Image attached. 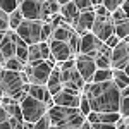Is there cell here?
<instances>
[{
	"mask_svg": "<svg viewBox=\"0 0 129 129\" xmlns=\"http://www.w3.org/2000/svg\"><path fill=\"white\" fill-rule=\"evenodd\" d=\"M120 117H122L120 112H100V122L112 124V126H115Z\"/></svg>",
	"mask_w": 129,
	"mask_h": 129,
	"instance_id": "23",
	"label": "cell"
},
{
	"mask_svg": "<svg viewBox=\"0 0 129 129\" xmlns=\"http://www.w3.org/2000/svg\"><path fill=\"white\" fill-rule=\"evenodd\" d=\"M105 41H102L93 33V31H88L84 35H81V48H79V53H84V55H89V57H98L100 55V50L103 47Z\"/></svg>",
	"mask_w": 129,
	"mask_h": 129,
	"instance_id": "8",
	"label": "cell"
},
{
	"mask_svg": "<svg viewBox=\"0 0 129 129\" xmlns=\"http://www.w3.org/2000/svg\"><path fill=\"white\" fill-rule=\"evenodd\" d=\"M21 0H0V9L4 12H14L16 9H19Z\"/></svg>",
	"mask_w": 129,
	"mask_h": 129,
	"instance_id": "26",
	"label": "cell"
},
{
	"mask_svg": "<svg viewBox=\"0 0 129 129\" xmlns=\"http://www.w3.org/2000/svg\"><path fill=\"white\" fill-rule=\"evenodd\" d=\"M60 5L57 0H43V16L45 21H52L53 17H57L60 12Z\"/></svg>",
	"mask_w": 129,
	"mask_h": 129,
	"instance_id": "18",
	"label": "cell"
},
{
	"mask_svg": "<svg viewBox=\"0 0 129 129\" xmlns=\"http://www.w3.org/2000/svg\"><path fill=\"white\" fill-rule=\"evenodd\" d=\"M52 55L57 62H66L74 57V52L71 48L69 41H60V40H48Z\"/></svg>",
	"mask_w": 129,
	"mask_h": 129,
	"instance_id": "13",
	"label": "cell"
},
{
	"mask_svg": "<svg viewBox=\"0 0 129 129\" xmlns=\"http://www.w3.org/2000/svg\"><path fill=\"white\" fill-rule=\"evenodd\" d=\"M0 52H2V64L7 59H12L16 57V52H17V45L16 41L10 38L7 33L2 35V43H0Z\"/></svg>",
	"mask_w": 129,
	"mask_h": 129,
	"instance_id": "15",
	"label": "cell"
},
{
	"mask_svg": "<svg viewBox=\"0 0 129 129\" xmlns=\"http://www.w3.org/2000/svg\"><path fill=\"white\" fill-rule=\"evenodd\" d=\"M0 86H2V96H12L16 100H22L29 93L31 81L28 72L24 71H10L7 67L0 69Z\"/></svg>",
	"mask_w": 129,
	"mask_h": 129,
	"instance_id": "2",
	"label": "cell"
},
{
	"mask_svg": "<svg viewBox=\"0 0 129 129\" xmlns=\"http://www.w3.org/2000/svg\"><path fill=\"white\" fill-rule=\"evenodd\" d=\"M29 95H33V96H36V98L43 100V102L52 100V93H50V89H48L47 84H33V83H31Z\"/></svg>",
	"mask_w": 129,
	"mask_h": 129,
	"instance_id": "19",
	"label": "cell"
},
{
	"mask_svg": "<svg viewBox=\"0 0 129 129\" xmlns=\"http://www.w3.org/2000/svg\"><path fill=\"white\" fill-rule=\"evenodd\" d=\"M95 17H96L95 9H93V10H84V12H81V14H79V17L76 19V22H74V24H72V28L76 29V33L84 35V33L91 31L93 22H95Z\"/></svg>",
	"mask_w": 129,
	"mask_h": 129,
	"instance_id": "14",
	"label": "cell"
},
{
	"mask_svg": "<svg viewBox=\"0 0 129 129\" xmlns=\"http://www.w3.org/2000/svg\"><path fill=\"white\" fill-rule=\"evenodd\" d=\"M47 86H48L50 93H52V96L53 95H57L60 89L64 88V83H62V76H60V69H55L52 71V74H50L48 78V83H47Z\"/></svg>",
	"mask_w": 129,
	"mask_h": 129,
	"instance_id": "17",
	"label": "cell"
},
{
	"mask_svg": "<svg viewBox=\"0 0 129 129\" xmlns=\"http://www.w3.org/2000/svg\"><path fill=\"white\" fill-rule=\"evenodd\" d=\"M26 66H28V64H24V62L21 59H17V57L7 59L2 64V67H7V69H10V71H26Z\"/></svg>",
	"mask_w": 129,
	"mask_h": 129,
	"instance_id": "22",
	"label": "cell"
},
{
	"mask_svg": "<svg viewBox=\"0 0 129 129\" xmlns=\"http://www.w3.org/2000/svg\"><path fill=\"white\" fill-rule=\"evenodd\" d=\"M119 112H120V115H122V117H127V115H129V95H126V96H120Z\"/></svg>",
	"mask_w": 129,
	"mask_h": 129,
	"instance_id": "33",
	"label": "cell"
},
{
	"mask_svg": "<svg viewBox=\"0 0 129 129\" xmlns=\"http://www.w3.org/2000/svg\"><path fill=\"white\" fill-rule=\"evenodd\" d=\"M83 95L88 96L91 110L96 112H119L120 107V89L115 81H102V83H86Z\"/></svg>",
	"mask_w": 129,
	"mask_h": 129,
	"instance_id": "1",
	"label": "cell"
},
{
	"mask_svg": "<svg viewBox=\"0 0 129 129\" xmlns=\"http://www.w3.org/2000/svg\"><path fill=\"white\" fill-rule=\"evenodd\" d=\"M102 4L107 7L109 12H114L117 7H120V5L124 4V0H102Z\"/></svg>",
	"mask_w": 129,
	"mask_h": 129,
	"instance_id": "34",
	"label": "cell"
},
{
	"mask_svg": "<svg viewBox=\"0 0 129 129\" xmlns=\"http://www.w3.org/2000/svg\"><path fill=\"white\" fill-rule=\"evenodd\" d=\"M52 33H53L52 21H43V26H41V41H48L52 38Z\"/></svg>",
	"mask_w": 129,
	"mask_h": 129,
	"instance_id": "27",
	"label": "cell"
},
{
	"mask_svg": "<svg viewBox=\"0 0 129 129\" xmlns=\"http://www.w3.org/2000/svg\"><path fill=\"white\" fill-rule=\"evenodd\" d=\"M95 12H96V14H109V10H107V7H105L103 4L95 5Z\"/></svg>",
	"mask_w": 129,
	"mask_h": 129,
	"instance_id": "39",
	"label": "cell"
},
{
	"mask_svg": "<svg viewBox=\"0 0 129 129\" xmlns=\"http://www.w3.org/2000/svg\"><path fill=\"white\" fill-rule=\"evenodd\" d=\"M114 28H115V24H114V19H112V12H109V14H96L91 31L102 41H107V38L110 35H114Z\"/></svg>",
	"mask_w": 129,
	"mask_h": 129,
	"instance_id": "7",
	"label": "cell"
},
{
	"mask_svg": "<svg viewBox=\"0 0 129 129\" xmlns=\"http://www.w3.org/2000/svg\"><path fill=\"white\" fill-rule=\"evenodd\" d=\"M60 76H62V83H64V86L78 89L79 93L83 91L84 84H86V81L83 79V76L79 74V71H78L76 66L71 67V69H60Z\"/></svg>",
	"mask_w": 129,
	"mask_h": 129,
	"instance_id": "12",
	"label": "cell"
},
{
	"mask_svg": "<svg viewBox=\"0 0 129 129\" xmlns=\"http://www.w3.org/2000/svg\"><path fill=\"white\" fill-rule=\"evenodd\" d=\"M114 79V69H96L93 74L91 83H102V81Z\"/></svg>",
	"mask_w": 129,
	"mask_h": 129,
	"instance_id": "21",
	"label": "cell"
},
{
	"mask_svg": "<svg viewBox=\"0 0 129 129\" xmlns=\"http://www.w3.org/2000/svg\"><path fill=\"white\" fill-rule=\"evenodd\" d=\"M76 67H78L79 74L83 76V79L86 83H91L95 71L98 69L96 64H95V59L89 57V55H84V53H78L76 55Z\"/></svg>",
	"mask_w": 129,
	"mask_h": 129,
	"instance_id": "10",
	"label": "cell"
},
{
	"mask_svg": "<svg viewBox=\"0 0 129 129\" xmlns=\"http://www.w3.org/2000/svg\"><path fill=\"white\" fill-rule=\"evenodd\" d=\"M10 117H12V115L7 112L5 107H0V122H5V120H9Z\"/></svg>",
	"mask_w": 129,
	"mask_h": 129,
	"instance_id": "38",
	"label": "cell"
},
{
	"mask_svg": "<svg viewBox=\"0 0 129 129\" xmlns=\"http://www.w3.org/2000/svg\"><path fill=\"white\" fill-rule=\"evenodd\" d=\"M112 69H124L129 62V43L126 40H120L114 48H112Z\"/></svg>",
	"mask_w": 129,
	"mask_h": 129,
	"instance_id": "9",
	"label": "cell"
},
{
	"mask_svg": "<svg viewBox=\"0 0 129 129\" xmlns=\"http://www.w3.org/2000/svg\"><path fill=\"white\" fill-rule=\"evenodd\" d=\"M57 2H59V4H60V5H66V4H69V2H71V0H57Z\"/></svg>",
	"mask_w": 129,
	"mask_h": 129,
	"instance_id": "41",
	"label": "cell"
},
{
	"mask_svg": "<svg viewBox=\"0 0 129 129\" xmlns=\"http://www.w3.org/2000/svg\"><path fill=\"white\" fill-rule=\"evenodd\" d=\"M45 127H52V119H50L48 112H47L41 119H38L35 122V129H45Z\"/></svg>",
	"mask_w": 129,
	"mask_h": 129,
	"instance_id": "31",
	"label": "cell"
},
{
	"mask_svg": "<svg viewBox=\"0 0 129 129\" xmlns=\"http://www.w3.org/2000/svg\"><path fill=\"white\" fill-rule=\"evenodd\" d=\"M79 14H81V12H79V9L76 7L74 0H71L69 4H66V5H62V7H60V16L67 21V22H71V24H74V22H76V19L79 17Z\"/></svg>",
	"mask_w": 129,
	"mask_h": 129,
	"instance_id": "16",
	"label": "cell"
},
{
	"mask_svg": "<svg viewBox=\"0 0 129 129\" xmlns=\"http://www.w3.org/2000/svg\"><path fill=\"white\" fill-rule=\"evenodd\" d=\"M41 26H43V21L24 19L16 31L19 33V36L28 45H33V43H40L41 41Z\"/></svg>",
	"mask_w": 129,
	"mask_h": 129,
	"instance_id": "5",
	"label": "cell"
},
{
	"mask_svg": "<svg viewBox=\"0 0 129 129\" xmlns=\"http://www.w3.org/2000/svg\"><path fill=\"white\" fill-rule=\"evenodd\" d=\"M76 7L79 9V12H84V10H93L95 9V4L91 0H74Z\"/></svg>",
	"mask_w": 129,
	"mask_h": 129,
	"instance_id": "32",
	"label": "cell"
},
{
	"mask_svg": "<svg viewBox=\"0 0 129 129\" xmlns=\"http://www.w3.org/2000/svg\"><path fill=\"white\" fill-rule=\"evenodd\" d=\"M119 41H120V38L117 36V35H115V33H114V35H110L109 38H107V41H105V43L109 45L110 48H114V47H115V45H117Z\"/></svg>",
	"mask_w": 129,
	"mask_h": 129,
	"instance_id": "37",
	"label": "cell"
},
{
	"mask_svg": "<svg viewBox=\"0 0 129 129\" xmlns=\"http://www.w3.org/2000/svg\"><path fill=\"white\" fill-rule=\"evenodd\" d=\"M19 103H21V109H22L24 120L33 122V124H35L38 119H41V117L48 112V105H47V102L36 98V96H33V95H29V93L21 100Z\"/></svg>",
	"mask_w": 129,
	"mask_h": 129,
	"instance_id": "4",
	"label": "cell"
},
{
	"mask_svg": "<svg viewBox=\"0 0 129 129\" xmlns=\"http://www.w3.org/2000/svg\"><path fill=\"white\" fill-rule=\"evenodd\" d=\"M124 119H126V124H127V129H129V115H127V117H124Z\"/></svg>",
	"mask_w": 129,
	"mask_h": 129,
	"instance_id": "43",
	"label": "cell"
},
{
	"mask_svg": "<svg viewBox=\"0 0 129 129\" xmlns=\"http://www.w3.org/2000/svg\"><path fill=\"white\" fill-rule=\"evenodd\" d=\"M79 109H81V112H83L84 115H88L89 112H91V105H89V100H88V96L81 95V103H79Z\"/></svg>",
	"mask_w": 129,
	"mask_h": 129,
	"instance_id": "35",
	"label": "cell"
},
{
	"mask_svg": "<svg viewBox=\"0 0 129 129\" xmlns=\"http://www.w3.org/2000/svg\"><path fill=\"white\" fill-rule=\"evenodd\" d=\"M9 29H10V14L0 10V31H2V35L7 33Z\"/></svg>",
	"mask_w": 129,
	"mask_h": 129,
	"instance_id": "28",
	"label": "cell"
},
{
	"mask_svg": "<svg viewBox=\"0 0 129 129\" xmlns=\"http://www.w3.org/2000/svg\"><path fill=\"white\" fill-rule=\"evenodd\" d=\"M95 64H96L98 69H112V60H110V57H107V55H98V57H95Z\"/></svg>",
	"mask_w": 129,
	"mask_h": 129,
	"instance_id": "30",
	"label": "cell"
},
{
	"mask_svg": "<svg viewBox=\"0 0 129 129\" xmlns=\"http://www.w3.org/2000/svg\"><path fill=\"white\" fill-rule=\"evenodd\" d=\"M24 19H26V17H24V14H22L21 7H19V9H16L14 12H10V29H17L19 24Z\"/></svg>",
	"mask_w": 129,
	"mask_h": 129,
	"instance_id": "24",
	"label": "cell"
},
{
	"mask_svg": "<svg viewBox=\"0 0 129 129\" xmlns=\"http://www.w3.org/2000/svg\"><path fill=\"white\" fill-rule=\"evenodd\" d=\"M127 16H126V12L122 10V7H117V9L112 12V19H114V22H119V21L126 19Z\"/></svg>",
	"mask_w": 129,
	"mask_h": 129,
	"instance_id": "36",
	"label": "cell"
},
{
	"mask_svg": "<svg viewBox=\"0 0 129 129\" xmlns=\"http://www.w3.org/2000/svg\"><path fill=\"white\" fill-rule=\"evenodd\" d=\"M48 115L52 119V127L59 129H81L86 115L81 112L79 107H66V105H53L48 109Z\"/></svg>",
	"mask_w": 129,
	"mask_h": 129,
	"instance_id": "3",
	"label": "cell"
},
{
	"mask_svg": "<svg viewBox=\"0 0 129 129\" xmlns=\"http://www.w3.org/2000/svg\"><path fill=\"white\" fill-rule=\"evenodd\" d=\"M69 45L71 48H72V52H74V55H78L79 53V48H81V35L79 33H72V36L69 38Z\"/></svg>",
	"mask_w": 129,
	"mask_h": 129,
	"instance_id": "29",
	"label": "cell"
},
{
	"mask_svg": "<svg viewBox=\"0 0 129 129\" xmlns=\"http://www.w3.org/2000/svg\"><path fill=\"white\" fill-rule=\"evenodd\" d=\"M114 81L117 84L119 89H124L126 86H129V76L126 74L124 69H115L114 71Z\"/></svg>",
	"mask_w": 129,
	"mask_h": 129,
	"instance_id": "20",
	"label": "cell"
},
{
	"mask_svg": "<svg viewBox=\"0 0 129 129\" xmlns=\"http://www.w3.org/2000/svg\"><path fill=\"white\" fill-rule=\"evenodd\" d=\"M120 7H122V10L126 12V16L129 17V0H124V4H122Z\"/></svg>",
	"mask_w": 129,
	"mask_h": 129,
	"instance_id": "40",
	"label": "cell"
},
{
	"mask_svg": "<svg viewBox=\"0 0 129 129\" xmlns=\"http://www.w3.org/2000/svg\"><path fill=\"white\" fill-rule=\"evenodd\" d=\"M124 71H126V74H127V76H129V62H127V66L124 67Z\"/></svg>",
	"mask_w": 129,
	"mask_h": 129,
	"instance_id": "42",
	"label": "cell"
},
{
	"mask_svg": "<svg viewBox=\"0 0 129 129\" xmlns=\"http://www.w3.org/2000/svg\"><path fill=\"white\" fill-rule=\"evenodd\" d=\"M19 7L26 19L45 21V16H43V0H21Z\"/></svg>",
	"mask_w": 129,
	"mask_h": 129,
	"instance_id": "11",
	"label": "cell"
},
{
	"mask_svg": "<svg viewBox=\"0 0 129 129\" xmlns=\"http://www.w3.org/2000/svg\"><path fill=\"white\" fill-rule=\"evenodd\" d=\"M35 60H45L43 59V53H41V45L40 43H33L29 45V62H35Z\"/></svg>",
	"mask_w": 129,
	"mask_h": 129,
	"instance_id": "25",
	"label": "cell"
},
{
	"mask_svg": "<svg viewBox=\"0 0 129 129\" xmlns=\"http://www.w3.org/2000/svg\"><path fill=\"white\" fill-rule=\"evenodd\" d=\"M52 71H53V64L50 60H43L41 64L35 66V67L29 66V64L26 66V72H28L29 81L33 84H47Z\"/></svg>",
	"mask_w": 129,
	"mask_h": 129,
	"instance_id": "6",
	"label": "cell"
}]
</instances>
